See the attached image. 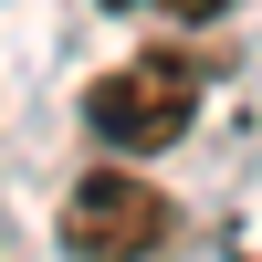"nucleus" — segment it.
I'll return each mask as SVG.
<instances>
[{"mask_svg": "<svg viewBox=\"0 0 262 262\" xmlns=\"http://www.w3.org/2000/svg\"><path fill=\"white\" fill-rule=\"evenodd\" d=\"M105 11H158V21H221L231 0H105Z\"/></svg>", "mask_w": 262, "mask_h": 262, "instance_id": "7ed1b4c3", "label": "nucleus"}, {"mask_svg": "<svg viewBox=\"0 0 262 262\" xmlns=\"http://www.w3.org/2000/svg\"><path fill=\"white\" fill-rule=\"evenodd\" d=\"M179 242V200L137 168H95L63 189V252L74 262H158Z\"/></svg>", "mask_w": 262, "mask_h": 262, "instance_id": "f03ea898", "label": "nucleus"}, {"mask_svg": "<svg viewBox=\"0 0 262 262\" xmlns=\"http://www.w3.org/2000/svg\"><path fill=\"white\" fill-rule=\"evenodd\" d=\"M200 53H137V63H116V74H95L84 84V137L95 147H116V158H158V147H179L189 126H200Z\"/></svg>", "mask_w": 262, "mask_h": 262, "instance_id": "f257e3e1", "label": "nucleus"}]
</instances>
